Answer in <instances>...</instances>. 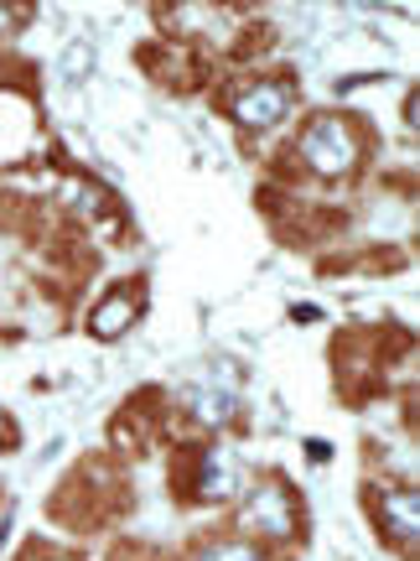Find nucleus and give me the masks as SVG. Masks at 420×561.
<instances>
[{
	"label": "nucleus",
	"mask_w": 420,
	"mask_h": 561,
	"mask_svg": "<svg viewBox=\"0 0 420 561\" xmlns=\"http://www.w3.org/2000/svg\"><path fill=\"white\" fill-rule=\"evenodd\" d=\"M301 157L322 178H342L353 167V157H359V136H353V125L342 115H317L306 125V136H301Z\"/></svg>",
	"instance_id": "obj_1"
},
{
	"label": "nucleus",
	"mask_w": 420,
	"mask_h": 561,
	"mask_svg": "<svg viewBox=\"0 0 420 561\" xmlns=\"http://www.w3.org/2000/svg\"><path fill=\"white\" fill-rule=\"evenodd\" d=\"M285 104H291V89H285V83H255V89L240 94L234 115H240V125L260 130V125H276L280 115H285Z\"/></svg>",
	"instance_id": "obj_3"
},
{
	"label": "nucleus",
	"mask_w": 420,
	"mask_h": 561,
	"mask_svg": "<svg viewBox=\"0 0 420 561\" xmlns=\"http://www.w3.org/2000/svg\"><path fill=\"white\" fill-rule=\"evenodd\" d=\"M0 26H5V11H0Z\"/></svg>",
	"instance_id": "obj_9"
},
{
	"label": "nucleus",
	"mask_w": 420,
	"mask_h": 561,
	"mask_svg": "<svg viewBox=\"0 0 420 561\" xmlns=\"http://www.w3.org/2000/svg\"><path fill=\"white\" fill-rule=\"evenodd\" d=\"M198 561H265L255 546H240V541H219V546H208Z\"/></svg>",
	"instance_id": "obj_7"
},
{
	"label": "nucleus",
	"mask_w": 420,
	"mask_h": 561,
	"mask_svg": "<svg viewBox=\"0 0 420 561\" xmlns=\"http://www.w3.org/2000/svg\"><path fill=\"white\" fill-rule=\"evenodd\" d=\"M5 432H11V421H5V416H0V437H5Z\"/></svg>",
	"instance_id": "obj_8"
},
{
	"label": "nucleus",
	"mask_w": 420,
	"mask_h": 561,
	"mask_svg": "<svg viewBox=\"0 0 420 561\" xmlns=\"http://www.w3.org/2000/svg\"><path fill=\"white\" fill-rule=\"evenodd\" d=\"M130 322H136V307H130L125 297H109L100 312H94V322H89V328H94V339H115V333H120V328H130Z\"/></svg>",
	"instance_id": "obj_6"
},
{
	"label": "nucleus",
	"mask_w": 420,
	"mask_h": 561,
	"mask_svg": "<svg viewBox=\"0 0 420 561\" xmlns=\"http://www.w3.org/2000/svg\"><path fill=\"white\" fill-rule=\"evenodd\" d=\"M380 525L395 536L400 546H410L416 541V530H420V504H416V494L410 489H400V494H380Z\"/></svg>",
	"instance_id": "obj_4"
},
{
	"label": "nucleus",
	"mask_w": 420,
	"mask_h": 561,
	"mask_svg": "<svg viewBox=\"0 0 420 561\" xmlns=\"http://www.w3.org/2000/svg\"><path fill=\"white\" fill-rule=\"evenodd\" d=\"M192 411H198L208 426H219V421L234 411V385H192Z\"/></svg>",
	"instance_id": "obj_5"
},
{
	"label": "nucleus",
	"mask_w": 420,
	"mask_h": 561,
	"mask_svg": "<svg viewBox=\"0 0 420 561\" xmlns=\"http://www.w3.org/2000/svg\"><path fill=\"white\" fill-rule=\"evenodd\" d=\"M244 530L260 541H291L296 530V494L276 479H260L244 500Z\"/></svg>",
	"instance_id": "obj_2"
}]
</instances>
